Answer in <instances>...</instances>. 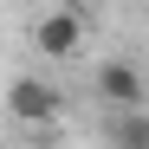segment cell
<instances>
[{"instance_id":"obj_5","label":"cell","mask_w":149,"mask_h":149,"mask_svg":"<svg viewBox=\"0 0 149 149\" xmlns=\"http://www.w3.org/2000/svg\"><path fill=\"white\" fill-rule=\"evenodd\" d=\"M84 7H104V0H84Z\"/></svg>"},{"instance_id":"obj_2","label":"cell","mask_w":149,"mask_h":149,"mask_svg":"<svg viewBox=\"0 0 149 149\" xmlns=\"http://www.w3.org/2000/svg\"><path fill=\"white\" fill-rule=\"evenodd\" d=\"M33 45H39L45 58H78V52H84V19L71 13V7L45 13L39 26H33Z\"/></svg>"},{"instance_id":"obj_4","label":"cell","mask_w":149,"mask_h":149,"mask_svg":"<svg viewBox=\"0 0 149 149\" xmlns=\"http://www.w3.org/2000/svg\"><path fill=\"white\" fill-rule=\"evenodd\" d=\"M104 136H110L117 149H149V117H143L136 104H123V110H110V123H104Z\"/></svg>"},{"instance_id":"obj_3","label":"cell","mask_w":149,"mask_h":149,"mask_svg":"<svg viewBox=\"0 0 149 149\" xmlns=\"http://www.w3.org/2000/svg\"><path fill=\"white\" fill-rule=\"evenodd\" d=\"M97 91H104L117 110H123V104H143V71H136V65H123V58H110L104 71H97Z\"/></svg>"},{"instance_id":"obj_1","label":"cell","mask_w":149,"mask_h":149,"mask_svg":"<svg viewBox=\"0 0 149 149\" xmlns=\"http://www.w3.org/2000/svg\"><path fill=\"white\" fill-rule=\"evenodd\" d=\"M7 110L19 123H52L65 110V97H58V84H45V78H13L7 84Z\"/></svg>"}]
</instances>
